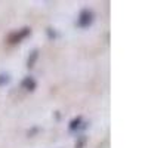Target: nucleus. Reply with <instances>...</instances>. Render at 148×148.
Returning <instances> with one entry per match:
<instances>
[{
  "label": "nucleus",
  "mask_w": 148,
  "mask_h": 148,
  "mask_svg": "<svg viewBox=\"0 0 148 148\" xmlns=\"http://www.w3.org/2000/svg\"><path fill=\"white\" fill-rule=\"evenodd\" d=\"M36 86H37L36 80H34L33 77H30V76L22 80V88H24V89H27V90H34V89H36Z\"/></svg>",
  "instance_id": "nucleus-3"
},
{
  "label": "nucleus",
  "mask_w": 148,
  "mask_h": 148,
  "mask_svg": "<svg viewBox=\"0 0 148 148\" xmlns=\"http://www.w3.org/2000/svg\"><path fill=\"white\" fill-rule=\"evenodd\" d=\"M92 22H93V12L89 10V9H83V10L80 12L79 18H77L79 27H82V28H88L89 25H92Z\"/></svg>",
  "instance_id": "nucleus-1"
},
{
  "label": "nucleus",
  "mask_w": 148,
  "mask_h": 148,
  "mask_svg": "<svg viewBox=\"0 0 148 148\" xmlns=\"http://www.w3.org/2000/svg\"><path fill=\"white\" fill-rule=\"evenodd\" d=\"M30 34V28L28 27H25V28H22L21 31H18V33H14L10 37H9V42L10 43H16V42H21L22 39H25V37Z\"/></svg>",
  "instance_id": "nucleus-2"
},
{
  "label": "nucleus",
  "mask_w": 148,
  "mask_h": 148,
  "mask_svg": "<svg viewBox=\"0 0 148 148\" xmlns=\"http://www.w3.org/2000/svg\"><path fill=\"white\" fill-rule=\"evenodd\" d=\"M37 56H39V52L34 51V52L31 53V56L28 58V61H27V67H28V68H33V67H34V62H36Z\"/></svg>",
  "instance_id": "nucleus-4"
},
{
  "label": "nucleus",
  "mask_w": 148,
  "mask_h": 148,
  "mask_svg": "<svg viewBox=\"0 0 148 148\" xmlns=\"http://www.w3.org/2000/svg\"><path fill=\"white\" fill-rule=\"evenodd\" d=\"M80 123H82V117H77V119H74L71 123H70V130H76L80 127Z\"/></svg>",
  "instance_id": "nucleus-5"
},
{
  "label": "nucleus",
  "mask_w": 148,
  "mask_h": 148,
  "mask_svg": "<svg viewBox=\"0 0 148 148\" xmlns=\"http://www.w3.org/2000/svg\"><path fill=\"white\" fill-rule=\"evenodd\" d=\"M8 82H9V76H8V74H0V86L6 84Z\"/></svg>",
  "instance_id": "nucleus-6"
}]
</instances>
